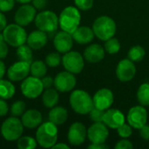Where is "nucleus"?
Here are the masks:
<instances>
[{"instance_id": "40", "label": "nucleus", "mask_w": 149, "mask_h": 149, "mask_svg": "<svg viewBox=\"0 0 149 149\" xmlns=\"http://www.w3.org/2000/svg\"><path fill=\"white\" fill-rule=\"evenodd\" d=\"M133 148H134L133 143L127 139H124V140L118 141V143L115 145V148L116 149H132Z\"/></svg>"}, {"instance_id": "12", "label": "nucleus", "mask_w": 149, "mask_h": 149, "mask_svg": "<svg viewBox=\"0 0 149 149\" xmlns=\"http://www.w3.org/2000/svg\"><path fill=\"white\" fill-rule=\"evenodd\" d=\"M76 78L73 73L65 71L58 73L54 78V86L60 93L72 91L76 86Z\"/></svg>"}, {"instance_id": "14", "label": "nucleus", "mask_w": 149, "mask_h": 149, "mask_svg": "<svg viewBox=\"0 0 149 149\" xmlns=\"http://www.w3.org/2000/svg\"><path fill=\"white\" fill-rule=\"evenodd\" d=\"M87 136V130L84 124L81 122H74L70 126L67 134V139L71 145L80 146L82 145Z\"/></svg>"}, {"instance_id": "1", "label": "nucleus", "mask_w": 149, "mask_h": 149, "mask_svg": "<svg viewBox=\"0 0 149 149\" xmlns=\"http://www.w3.org/2000/svg\"><path fill=\"white\" fill-rule=\"evenodd\" d=\"M58 127L57 125L51 121L42 122L38 126L36 132V141L38 145L44 148H52L58 141Z\"/></svg>"}, {"instance_id": "19", "label": "nucleus", "mask_w": 149, "mask_h": 149, "mask_svg": "<svg viewBox=\"0 0 149 149\" xmlns=\"http://www.w3.org/2000/svg\"><path fill=\"white\" fill-rule=\"evenodd\" d=\"M103 123L109 128L117 129L125 123V116L123 113L118 109L108 108L105 111Z\"/></svg>"}, {"instance_id": "22", "label": "nucleus", "mask_w": 149, "mask_h": 149, "mask_svg": "<svg viewBox=\"0 0 149 149\" xmlns=\"http://www.w3.org/2000/svg\"><path fill=\"white\" fill-rule=\"evenodd\" d=\"M105 49L99 44L88 45L84 52V58L90 63L100 62L105 57Z\"/></svg>"}, {"instance_id": "30", "label": "nucleus", "mask_w": 149, "mask_h": 149, "mask_svg": "<svg viewBox=\"0 0 149 149\" xmlns=\"http://www.w3.org/2000/svg\"><path fill=\"white\" fill-rule=\"evenodd\" d=\"M37 146L38 142L36 139L31 136H21L17 141V147L18 149H34Z\"/></svg>"}, {"instance_id": "15", "label": "nucleus", "mask_w": 149, "mask_h": 149, "mask_svg": "<svg viewBox=\"0 0 149 149\" xmlns=\"http://www.w3.org/2000/svg\"><path fill=\"white\" fill-rule=\"evenodd\" d=\"M108 134V128L103 122H94L87 129V137L92 143H105Z\"/></svg>"}, {"instance_id": "26", "label": "nucleus", "mask_w": 149, "mask_h": 149, "mask_svg": "<svg viewBox=\"0 0 149 149\" xmlns=\"http://www.w3.org/2000/svg\"><path fill=\"white\" fill-rule=\"evenodd\" d=\"M16 93L15 86L13 85L12 81L6 80V79H0V98L3 100H10L11 99Z\"/></svg>"}, {"instance_id": "46", "label": "nucleus", "mask_w": 149, "mask_h": 149, "mask_svg": "<svg viewBox=\"0 0 149 149\" xmlns=\"http://www.w3.org/2000/svg\"><path fill=\"white\" fill-rule=\"evenodd\" d=\"M109 147L106 145L105 143H92L88 148L89 149H107Z\"/></svg>"}, {"instance_id": "41", "label": "nucleus", "mask_w": 149, "mask_h": 149, "mask_svg": "<svg viewBox=\"0 0 149 149\" xmlns=\"http://www.w3.org/2000/svg\"><path fill=\"white\" fill-rule=\"evenodd\" d=\"M9 111H10V107L7 102L5 101V100L0 98V117L5 116Z\"/></svg>"}, {"instance_id": "45", "label": "nucleus", "mask_w": 149, "mask_h": 149, "mask_svg": "<svg viewBox=\"0 0 149 149\" xmlns=\"http://www.w3.org/2000/svg\"><path fill=\"white\" fill-rule=\"evenodd\" d=\"M6 25H7L6 17L4 16L3 12L0 11V32H2L3 31V29L6 27Z\"/></svg>"}, {"instance_id": "23", "label": "nucleus", "mask_w": 149, "mask_h": 149, "mask_svg": "<svg viewBox=\"0 0 149 149\" xmlns=\"http://www.w3.org/2000/svg\"><path fill=\"white\" fill-rule=\"evenodd\" d=\"M73 40L80 45L89 44L93 41L94 38L93 30L87 26H79L72 33Z\"/></svg>"}, {"instance_id": "37", "label": "nucleus", "mask_w": 149, "mask_h": 149, "mask_svg": "<svg viewBox=\"0 0 149 149\" xmlns=\"http://www.w3.org/2000/svg\"><path fill=\"white\" fill-rule=\"evenodd\" d=\"M74 3L79 10H88L93 6V0H74Z\"/></svg>"}, {"instance_id": "48", "label": "nucleus", "mask_w": 149, "mask_h": 149, "mask_svg": "<svg viewBox=\"0 0 149 149\" xmlns=\"http://www.w3.org/2000/svg\"><path fill=\"white\" fill-rule=\"evenodd\" d=\"M52 148H63V149H69L70 147L68 145H66L65 143H56Z\"/></svg>"}, {"instance_id": "7", "label": "nucleus", "mask_w": 149, "mask_h": 149, "mask_svg": "<svg viewBox=\"0 0 149 149\" xmlns=\"http://www.w3.org/2000/svg\"><path fill=\"white\" fill-rule=\"evenodd\" d=\"M36 27L46 33H51L57 31L58 27V17L52 10H42L36 15Z\"/></svg>"}, {"instance_id": "29", "label": "nucleus", "mask_w": 149, "mask_h": 149, "mask_svg": "<svg viewBox=\"0 0 149 149\" xmlns=\"http://www.w3.org/2000/svg\"><path fill=\"white\" fill-rule=\"evenodd\" d=\"M137 100L141 106H149V83L140 86L137 92Z\"/></svg>"}, {"instance_id": "38", "label": "nucleus", "mask_w": 149, "mask_h": 149, "mask_svg": "<svg viewBox=\"0 0 149 149\" xmlns=\"http://www.w3.org/2000/svg\"><path fill=\"white\" fill-rule=\"evenodd\" d=\"M8 44L4 41L2 33L0 32V59H4L9 53Z\"/></svg>"}, {"instance_id": "9", "label": "nucleus", "mask_w": 149, "mask_h": 149, "mask_svg": "<svg viewBox=\"0 0 149 149\" xmlns=\"http://www.w3.org/2000/svg\"><path fill=\"white\" fill-rule=\"evenodd\" d=\"M84 57L78 52H68L62 58V64L65 69L73 74H78L82 72L85 66Z\"/></svg>"}, {"instance_id": "10", "label": "nucleus", "mask_w": 149, "mask_h": 149, "mask_svg": "<svg viewBox=\"0 0 149 149\" xmlns=\"http://www.w3.org/2000/svg\"><path fill=\"white\" fill-rule=\"evenodd\" d=\"M37 10L32 4L24 3L16 11L14 16L15 23L24 27L31 24L36 17Z\"/></svg>"}, {"instance_id": "5", "label": "nucleus", "mask_w": 149, "mask_h": 149, "mask_svg": "<svg viewBox=\"0 0 149 149\" xmlns=\"http://www.w3.org/2000/svg\"><path fill=\"white\" fill-rule=\"evenodd\" d=\"M4 41L12 47H18L26 43L27 33L24 28L17 24H7L1 32Z\"/></svg>"}, {"instance_id": "28", "label": "nucleus", "mask_w": 149, "mask_h": 149, "mask_svg": "<svg viewBox=\"0 0 149 149\" xmlns=\"http://www.w3.org/2000/svg\"><path fill=\"white\" fill-rule=\"evenodd\" d=\"M17 57L18 58L19 60L25 61L31 64L32 62V58H33L32 49L28 45L24 44L17 47Z\"/></svg>"}, {"instance_id": "20", "label": "nucleus", "mask_w": 149, "mask_h": 149, "mask_svg": "<svg viewBox=\"0 0 149 149\" xmlns=\"http://www.w3.org/2000/svg\"><path fill=\"white\" fill-rule=\"evenodd\" d=\"M21 121L28 129L38 128L43 121L42 113L37 109H28L21 116Z\"/></svg>"}, {"instance_id": "2", "label": "nucleus", "mask_w": 149, "mask_h": 149, "mask_svg": "<svg viewBox=\"0 0 149 149\" xmlns=\"http://www.w3.org/2000/svg\"><path fill=\"white\" fill-rule=\"evenodd\" d=\"M69 102L72 110L81 115L89 113L94 107L93 98L84 90L73 91L70 95Z\"/></svg>"}, {"instance_id": "11", "label": "nucleus", "mask_w": 149, "mask_h": 149, "mask_svg": "<svg viewBox=\"0 0 149 149\" xmlns=\"http://www.w3.org/2000/svg\"><path fill=\"white\" fill-rule=\"evenodd\" d=\"M30 63L22 60L13 63L7 70L8 79L12 82L24 80L30 74Z\"/></svg>"}, {"instance_id": "35", "label": "nucleus", "mask_w": 149, "mask_h": 149, "mask_svg": "<svg viewBox=\"0 0 149 149\" xmlns=\"http://www.w3.org/2000/svg\"><path fill=\"white\" fill-rule=\"evenodd\" d=\"M104 113H105L104 110H101V109L97 108L95 107H93V108L89 113L90 118L93 122H103Z\"/></svg>"}, {"instance_id": "17", "label": "nucleus", "mask_w": 149, "mask_h": 149, "mask_svg": "<svg viewBox=\"0 0 149 149\" xmlns=\"http://www.w3.org/2000/svg\"><path fill=\"white\" fill-rule=\"evenodd\" d=\"M53 45L59 53L70 52L73 46V38L71 33L65 31H58L53 38Z\"/></svg>"}, {"instance_id": "47", "label": "nucleus", "mask_w": 149, "mask_h": 149, "mask_svg": "<svg viewBox=\"0 0 149 149\" xmlns=\"http://www.w3.org/2000/svg\"><path fill=\"white\" fill-rule=\"evenodd\" d=\"M5 72H6L5 65L3 62V59H0V79L3 78V76L5 75Z\"/></svg>"}, {"instance_id": "33", "label": "nucleus", "mask_w": 149, "mask_h": 149, "mask_svg": "<svg viewBox=\"0 0 149 149\" xmlns=\"http://www.w3.org/2000/svg\"><path fill=\"white\" fill-rule=\"evenodd\" d=\"M26 111V105L23 100L15 101L10 107V113L11 116L14 117H21L23 113Z\"/></svg>"}, {"instance_id": "21", "label": "nucleus", "mask_w": 149, "mask_h": 149, "mask_svg": "<svg viewBox=\"0 0 149 149\" xmlns=\"http://www.w3.org/2000/svg\"><path fill=\"white\" fill-rule=\"evenodd\" d=\"M47 41H48V38L46 32L38 29L36 31H31L27 36L26 43L32 50L37 51L45 47V45L47 44Z\"/></svg>"}, {"instance_id": "27", "label": "nucleus", "mask_w": 149, "mask_h": 149, "mask_svg": "<svg viewBox=\"0 0 149 149\" xmlns=\"http://www.w3.org/2000/svg\"><path fill=\"white\" fill-rule=\"evenodd\" d=\"M47 72V65L45 62L41 60H35L31 63L30 65V73L31 76L42 79L45 76Z\"/></svg>"}, {"instance_id": "24", "label": "nucleus", "mask_w": 149, "mask_h": 149, "mask_svg": "<svg viewBox=\"0 0 149 149\" xmlns=\"http://www.w3.org/2000/svg\"><path fill=\"white\" fill-rule=\"evenodd\" d=\"M49 121L52 122L57 126L63 125L68 118V112L63 107H54L51 108L48 114Z\"/></svg>"}, {"instance_id": "18", "label": "nucleus", "mask_w": 149, "mask_h": 149, "mask_svg": "<svg viewBox=\"0 0 149 149\" xmlns=\"http://www.w3.org/2000/svg\"><path fill=\"white\" fill-rule=\"evenodd\" d=\"M93 100L95 107L106 111L113 103V93L110 89L102 88L94 94Z\"/></svg>"}, {"instance_id": "31", "label": "nucleus", "mask_w": 149, "mask_h": 149, "mask_svg": "<svg viewBox=\"0 0 149 149\" xmlns=\"http://www.w3.org/2000/svg\"><path fill=\"white\" fill-rule=\"evenodd\" d=\"M146 55L145 49L141 45L133 46L128 52V58L133 62H140L141 61Z\"/></svg>"}, {"instance_id": "6", "label": "nucleus", "mask_w": 149, "mask_h": 149, "mask_svg": "<svg viewBox=\"0 0 149 149\" xmlns=\"http://www.w3.org/2000/svg\"><path fill=\"white\" fill-rule=\"evenodd\" d=\"M24 125L17 118L11 116L6 119L1 126V135L7 141H17L23 134Z\"/></svg>"}, {"instance_id": "3", "label": "nucleus", "mask_w": 149, "mask_h": 149, "mask_svg": "<svg viewBox=\"0 0 149 149\" xmlns=\"http://www.w3.org/2000/svg\"><path fill=\"white\" fill-rule=\"evenodd\" d=\"M81 21V15L77 7L67 6L58 17V25L62 31L72 33L79 26Z\"/></svg>"}, {"instance_id": "4", "label": "nucleus", "mask_w": 149, "mask_h": 149, "mask_svg": "<svg viewBox=\"0 0 149 149\" xmlns=\"http://www.w3.org/2000/svg\"><path fill=\"white\" fill-rule=\"evenodd\" d=\"M94 35L100 40L107 41L116 33L115 21L107 16H101L95 19L93 24Z\"/></svg>"}, {"instance_id": "8", "label": "nucleus", "mask_w": 149, "mask_h": 149, "mask_svg": "<svg viewBox=\"0 0 149 149\" xmlns=\"http://www.w3.org/2000/svg\"><path fill=\"white\" fill-rule=\"evenodd\" d=\"M20 89L25 98L33 100L39 97L43 93L45 88L41 79L31 76L22 80Z\"/></svg>"}, {"instance_id": "13", "label": "nucleus", "mask_w": 149, "mask_h": 149, "mask_svg": "<svg viewBox=\"0 0 149 149\" xmlns=\"http://www.w3.org/2000/svg\"><path fill=\"white\" fill-rule=\"evenodd\" d=\"M127 121L132 127L137 129L146 125L148 121V112L144 106L133 107L128 112Z\"/></svg>"}, {"instance_id": "36", "label": "nucleus", "mask_w": 149, "mask_h": 149, "mask_svg": "<svg viewBox=\"0 0 149 149\" xmlns=\"http://www.w3.org/2000/svg\"><path fill=\"white\" fill-rule=\"evenodd\" d=\"M117 132H118V134L121 138L127 139V138H129L132 135L133 129H132V127L129 124L127 125V124L124 123L123 125H121L120 127L117 128Z\"/></svg>"}, {"instance_id": "16", "label": "nucleus", "mask_w": 149, "mask_h": 149, "mask_svg": "<svg viewBox=\"0 0 149 149\" xmlns=\"http://www.w3.org/2000/svg\"><path fill=\"white\" fill-rule=\"evenodd\" d=\"M136 74V67L129 58L122 59L119 62L116 68V76L121 82H128Z\"/></svg>"}, {"instance_id": "42", "label": "nucleus", "mask_w": 149, "mask_h": 149, "mask_svg": "<svg viewBox=\"0 0 149 149\" xmlns=\"http://www.w3.org/2000/svg\"><path fill=\"white\" fill-rule=\"evenodd\" d=\"M41 81L43 83L44 88L45 89H48L51 88L52 86H54V79H52L50 76H45L41 79Z\"/></svg>"}, {"instance_id": "39", "label": "nucleus", "mask_w": 149, "mask_h": 149, "mask_svg": "<svg viewBox=\"0 0 149 149\" xmlns=\"http://www.w3.org/2000/svg\"><path fill=\"white\" fill-rule=\"evenodd\" d=\"M15 0H0V11H10L15 6Z\"/></svg>"}, {"instance_id": "25", "label": "nucleus", "mask_w": 149, "mask_h": 149, "mask_svg": "<svg viewBox=\"0 0 149 149\" xmlns=\"http://www.w3.org/2000/svg\"><path fill=\"white\" fill-rule=\"evenodd\" d=\"M59 100L58 91L55 88H48L42 93V101L46 108H52L57 106Z\"/></svg>"}, {"instance_id": "34", "label": "nucleus", "mask_w": 149, "mask_h": 149, "mask_svg": "<svg viewBox=\"0 0 149 149\" xmlns=\"http://www.w3.org/2000/svg\"><path fill=\"white\" fill-rule=\"evenodd\" d=\"M62 62V58L58 52H51L45 57V64L47 66L54 68L60 65Z\"/></svg>"}, {"instance_id": "44", "label": "nucleus", "mask_w": 149, "mask_h": 149, "mask_svg": "<svg viewBox=\"0 0 149 149\" xmlns=\"http://www.w3.org/2000/svg\"><path fill=\"white\" fill-rule=\"evenodd\" d=\"M140 135L142 139L149 141V126L148 125H144L142 127H141L140 129Z\"/></svg>"}, {"instance_id": "49", "label": "nucleus", "mask_w": 149, "mask_h": 149, "mask_svg": "<svg viewBox=\"0 0 149 149\" xmlns=\"http://www.w3.org/2000/svg\"><path fill=\"white\" fill-rule=\"evenodd\" d=\"M15 1L21 4H24V3H31L32 0H15Z\"/></svg>"}, {"instance_id": "43", "label": "nucleus", "mask_w": 149, "mask_h": 149, "mask_svg": "<svg viewBox=\"0 0 149 149\" xmlns=\"http://www.w3.org/2000/svg\"><path fill=\"white\" fill-rule=\"evenodd\" d=\"M31 4L36 10H44L47 4L46 0H32Z\"/></svg>"}, {"instance_id": "32", "label": "nucleus", "mask_w": 149, "mask_h": 149, "mask_svg": "<svg viewBox=\"0 0 149 149\" xmlns=\"http://www.w3.org/2000/svg\"><path fill=\"white\" fill-rule=\"evenodd\" d=\"M105 51L109 54H116L120 50V43L115 38H111L107 39L105 43Z\"/></svg>"}]
</instances>
